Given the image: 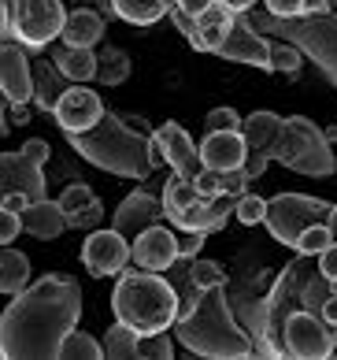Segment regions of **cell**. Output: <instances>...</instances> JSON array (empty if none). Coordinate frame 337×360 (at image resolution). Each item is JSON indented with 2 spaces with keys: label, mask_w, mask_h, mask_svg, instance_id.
<instances>
[{
  "label": "cell",
  "mask_w": 337,
  "mask_h": 360,
  "mask_svg": "<svg viewBox=\"0 0 337 360\" xmlns=\"http://www.w3.org/2000/svg\"><path fill=\"white\" fill-rule=\"evenodd\" d=\"M82 319V286L71 275H41L8 301L0 316V356L8 360H52L63 338Z\"/></svg>",
  "instance_id": "1"
},
{
  "label": "cell",
  "mask_w": 337,
  "mask_h": 360,
  "mask_svg": "<svg viewBox=\"0 0 337 360\" xmlns=\"http://www.w3.org/2000/svg\"><path fill=\"white\" fill-rule=\"evenodd\" d=\"M182 309L178 323H174V338H178L193 356H252L256 342L226 301L223 286H197L193 275L182 283Z\"/></svg>",
  "instance_id": "2"
},
{
  "label": "cell",
  "mask_w": 337,
  "mask_h": 360,
  "mask_svg": "<svg viewBox=\"0 0 337 360\" xmlns=\"http://www.w3.org/2000/svg\"><path fill=\"white\" fill-rule=\"evenodd\" d=\"M71 149L97 164L107 175L119 179H148L156 171L152 164V130H148L138 115H119V112H104V119L89 130L67 134Z\"/></svg>",
  "instance_id": "3"
},
{
  "label": "cell",
  "mask_w": 337,
  "mask_h": 360,
  "mask_svg": "<svg viewBox=\"0 0 337 360\" xmlns=\"http://www.w3.org/2000/svg\"><path fill=\"white\" fill-rule=\"evenodd\" d=\"M182 293L164 271H145L133 268L115 275L112 290V312L119 323H130L138 335H156L178 323Z\"/></svg>",
  "instance_id": "4"
},
{
  "label": "cell",
  "mask_w": 337,
  "mask_h": 360,
  "mask_svg": "<svg viewBox=\"0 0 337 360\" xmlns=\"http://www.w3.org/2000/svg\"><path fill=\"white\" fill-rule=\"evenodd\" d=\"M164 208H167V219L178 226V231H200V234H215L223 231L226 219L234 216L237 208V197L234 193H223V197H204L197 190L193 179H182V175H171L164 182Z\"/></svg>",
  "instance_id": "5"
},
{
  "label": "cell",
  "mask_w": 337,
  "mask_h": 360,
  "mask_svg": "<svg viewBox=\"0 0 337 360\" xmlns=\"http://www.w3.org/2000/svg\"><path fill=\"white\" fill-rule=\"evenodd\" d=\"M275 160L282 167L296 171V175H308V179H330L337 171V156L330 149L326 130H319L312 119H304V115L286 119V130H282V138H278Z\"/></svg>",
  "instance_id": "6"
},
{
  "label": "cell",
  "mask_w": 337,
  "mask_h": 360,
  "mask_svg": "<svg viewBox=\"0 0 337 360\" xmlns=\"http://www.w3.org/2000/svg\"><path fill=\"white\" fill-rule=\"evenodd\" d=\"M330 201L322 197H308V193H278L267 201V219L263 226L271 231V238L278 245H289L296 249L300 245V234L315 223H326L330 219Z\"/></svg>",
  "instance_id": "7"
},
{
  "label": "cell",
  "mask_w": 337,
  "mask_h": 360,
  "mask_svg": "<svg viewBox=\"0 0 337 360\" xmlns=\"http://www.w3.org/2000/svg\"><path fill=\"white\" fill-rule=\"evenodd\" d=\"M45 160H48V141L45 138H30L15 153L0 156V179H4V193L19 190L30 201H41L45 197Z\"/></svg>",
  "instance_id": "8"
},
{
  "label": "cell",
  "mask_w": 337,
  "mask_h": 360,
  "mask_svg": "<svg viewBox=\"0 0 337 360\" xmlns=\"http://www.w3.org/2000/svg\"><path fill=\"white\" fill-rule=\"evenodd\" d=\"M333 338H337V330L315 309H296L286 319V349H289V356L326 360L333 353Z\"/></svg>",
  "instance_id": "9"
},
{
  "label": "cell",
  "mask_w": 337,
  "mask_h": 360,
  "mask_svg": "<svg viewBox=\"0 0 337 360\" xmlns=\"http://www.w3.org/2000/svg\"><path fill=\"white\" fill-rule=\"evenodd\" d=\"M67 11L60 0H19V22H15V41L26 49H45L63 34Z\"/></svg>",
  "instance_id": "10"
},
{
  "label": "cell",
  "mask_w": 337,
  "mask_h": 360,
  "mask_svg": "<svg viewBox=\"0 0 337 360\" xmlns=\"http://www.w3.org/2000/svg\"><path fill=\"white\" fill-rule=\"evenodd\" d=\"M130 260H133V242L126 234H119L115 226H97V231H89L86 245H82V264H86L89 275H97V278L123 275Z\"/></svg>",
  "instance_id": "11"
},
{
  "label": "cell",
  "mask_w": 337,
  "mask_h": 360,
  "mask_svg": "<svg viewBox=\"0 0 337 360\" xmlns=\"http://www.w3.org/2000/svg\"><path fill=\"white\" fill-rule=\"evenodd\" d=\"M289 37L296 45L312 49V56H319V63L326 68L333 78H337V19L326 15H300V19H282Z\"/></svg>",
  "instance_id": "12"
},
{
  "label": "cell",
  "mask_w": 337,
  "mask_h": 360,
  "mask_svg": "<svg viewBox=\"0 0 337 360\" xmlns=\"http://www.w3.org/2000/svg\"><path fill=\"white\" fill-rule=\"evenodd\" d=\"M219 60H230V63H249V68H260V71H275V45L260 37L249 26V19H237L226 34V41L215 49Z\"/></svg>",
  "instance_id": "13"
},
{
  "label": "cell",
  "mask_w": 337,
  "mask_h": 360,
  "mask_svg": "<svg viewBox=\"0 0 337 360\" xmlns=\"http://www.w3.org/2000/svg\"><path fill=\"white\" fill-rule=\"evenodd\" d=\"M104 101H100V93L97 89H86V86H71V89H63V97L56 104V127L63 130V134H78V130H89V127H97L100 119H104Z\"/></svg>",
  "instance_id": "14"
},
{
  "label": "cell",
  "mask_w": 337,
  "mask_h": 360,
  "mask_svg": "<svg viewBox=\"0 0 337 360\" xmlns=\"http://www.w3.org/2000/svg\"><path fill=\"white\" fill-rule=\"evenodd\" d=\"M152 141L164 149L167 156V167L182 179H197L204 171V160H200V145L190 138V130L178 127V123H159L152 130Z\"/></svg>",
  "instance_id": "15"
},
{
  "label": "cell",
  "mask_w": 337,
  "mask_h": 360,
  "mask_svg": "<svg viewBox=\"0 0 337 360\" xmlns=\"http://www.w3.org/2000/svg\"><path fill=\"white\" fill-rule=\"evenodd\" d=\"M22 49L26 45H19V41L0 45V89H4V104H30L37 93L30 56Z\"/></svg>",
  "instance_id": "16"
},
{
  "label": "cell",
  "mask_w": 337,
  "mask_h": 360,
  "mask_svg": "<svg viewBox=\"0 0 337 360\" xmlns=\"http://www.w3.org/2000/svg\"><path fill=\"white\" fill-rule=\"evenodd\" d=\"M159 219H167V208H164V197H152L148 190H133L123 205L115 208L112 226L119 234H126L130 242L138 234H145L148 226H156Z\"/></svg>",
  "instance_id": "17"
},
{
  "label": "cell",
  "mask_w": 337,
  "mask_h": 360,
  "mask_svg": "<svg viewBox=\"0 0 337 360\" xmlns=\"http://www.w3.org/2000/svg\"><path fill=\"white\" fill-rule=\"evenodd\" d=\"M174 260H178V234H174L171 226L156 223V226H148L145 234L133 238V268L171 271Z\"/></svg>",
  "instance_id": "18"
},
{
  "label": "cell",
  "mask_w": 337,
  "mask_h": 360,
  "mask_svg": "<svg viewBox=\"0 0 337 360\" xmlns=\"http://www.w3.org/2000/svg\"><path fill=\"white\" fill-rule=\"evenodd\" d=\"M245 156H249V141L241 130H211L200 141V160H204V167L215 171H241Z\"/></svg>",
  "instance_id": "19"
},
{
  "label": "cell",
  "mask_w": 337,
  "mask_h": 360,
  "mask_svg": "<svg viewBox=\"0 0 337 360\" xmlns=\"http://www.w3.org/2000/svg\"><path fill=\"white\" fill-rule=\"evenodd\" d=\"M56 201H60L63 212H67V223L78 226V231H97V226H100L104 205H100V197L93 193L86 182H71V186H67V190L56 197Z\"/></svg>",
  "instance_id": "20"
},
{
  "label": "cell",
  "mask_w": 337,
  "mask_h": 360,
  "mask_svg": "<svg viewBox=\"0 0 337 360\" xmlns=\"http://www.w3.org/2000/svg\"><path fill=\"white\" fill-rule=\"evenodd\" d=\"M234 22H237V11L226 4V0H215L208 11H200V15H197V37L190 45L197 52H215L226 41V34H230Z\"/></svg>",
  "instance_id": "21"
},
{
  "label": "cell",
  "mask_w": 337,
  "mask_h": 360,
  "mask_svg": "<svg viewBox=\"0 0 337 360\" xmlns=\"http://www.w3.org/2000/svg\"><path fill=\"white\" fill-rule=\"evenodd\" d=\"M22 226L26 234L37 238V242H52V238H60L67 226V212L60 201H48V197H41V201H34L30 208L22 212Z\"/></svg>",
  "instance_id": "22"
},
{
  "label": "cell",
  "mask_w": 337,
  "mask_h": 360,
  "mask_svg": "<svg viewBox=\"0 0 337 360\" xmlns=\"http://www.w3.org/2000/svg\"><path fill=\"white\" fill-rule=\"evenodd\" d=\"M52 60H56V68H60V75L67 78V82H78V86L93 82L97 71H100V52H93V49L60 45L56 52H52Z\"/></svg>",
  "instance_id": "23"
},
{
  "label": "cell",
  "mask_w": 337,
  "mask_h": 360,
  "mask_svg": "<svg viewBox=\"0 0 337 360\" xmlns=\"http://www.w3.org/2000/svg\"><path fill=\"white\" fill-rule=\"evenodd\" d=\"M282 130H286V119L275 115V112H252V115L241 119V134H245V141L252 145V149H263L271 160H275Z\"/></svg>",
  "instance_id": "24"
},
{
  "label": "cell",
  "mask_w": 337,
  "mask_h": 360,
  "mask_svg": "<svg viewBox=\"0 0 337 360\" xmlns=\"http://www.w3.org/2000/svg\"><path fill=\"white\" fill-rule=\"evenodd\" d=\"M104 37V15L93 8H78L67 15V26L60 34L63 45H74V49H93Z\"/></svg>",
  "instance_id": "25"
},
{
  "label": "cell",
  "mask_w": 337,
  "mask_h": 360,
  "mask_svg": "<svg viewBox=\"0 0 337 360\" xmlns=\"http://www.w3.org/2000/svg\"><path fill=\"white\" fill-rule=\"evenodd\" d=\"M26 286H30V257L4 245V252H0V290H4L8 297H15Z\"/></svg>",
  "instance_id": "26"
},
{
  "label": "cell",
  "mask_w": 337,
  "mask_h": 360,
  "mask_svg": "<svg viewBox=\"0 0 337 360\" xmlns=\"http://www.w3.org/2000/svg\"><path fill=\"white\" fill-rule=\"evenodd\" d=\"M112 11L130 26H152L164 15H171L167 0H112Z\"/></svg>",
  "instance_id": "27"
},
{
  "label": "cell",
  "mask_w": 337,
  "mask_h": 360,
  "mask_svg": "<svg viewBox=\"0 0 337 360\" xmlns=\"http://www.w3.org/2000/svg\"><path fill=\"white\" fill-rule=\"evenodd\" d=\"M34 82H37L34 108H37V112H56V104H60V97H63V86H60V82H67V78L60 75V68H56V60L48 56V68L37 75Z\"/></svg>",
  "instance_id": "28"
},
{
  "label": "cell",
  "mask_w": 337,
  "mask_h": 360,
  "mask_svg": "<svg viewBox=\"0 0 337 360\" xmlns=\"http://www.w3.org/2000/svg\"><path fill=\"white\" fill-rule=\"evenodd\" d=\"M138 345H141L138 330L115 319V327H107V335H104V356L107 360H130V356H138Z\"/></svg>",
  "instance_id": "29"
},
{
  "label": "cell",
  "mask_w": 337,
  "mask_h": 360,
  "mask_svg": "<svg viewBox=\"0 0 337 360\" xmlns=\"http://www.w3.org/2000/svg\"><path fill=\"white\" fill-rule=\"evenodd\" d=\"M97 78L104 86H123L126 78H130V56L123 49H100V71H97Z\"/></svg>",
  "instance_id": "30"
},
{
  "label": "cell",
  "mask_w": 337,
  "mask_h": 360,
  "mask_svg": "<svg viewBox=\"0 0 337 360\" xmlns=\"http://www.w3.org/2000/svg\"><path fill=\"white\" fill-rule=\"evenodd\" d=\"M60 356L63 360H100L104 356V342H97L93 335H86V330H71V335L63 338V349H60Z\"/></svg>",
  "instance_id": "31"
},
{
  "label": "cell",
  "mask_w": 337,
  "mask_h": 360,
  "mask_svg": "<svg viewBox=\"0 0 337 360\" xmlns=\"http://www.w3.org/2000/svg\"><path fill=\"white\" fill-rule=\"evenodd\" d=\"M138 356H141V360H171V356H174V338L167 335V330H156V335H141Z\"/></svg>",
  "instance_id": "32"
},
{
  "label": "cell",
  "mask_w": 337,
  "mask_h": 360,
  "mask_svg": "<svg viewBox=\"0 0 337 360\" xmlns=\"http://www.w3.org/2000/svg\"><path fill=\"white\" fill-rule=\"evenodd\" d=\"M337 242L333 231L326 223H315V226H308V231L300 234V245H296V252H304V257H319L322 249H330Z\"/></svg>",
  "instance_id": "33"
},
{
  "label": "cell",
  "mask_w": 337,
  "mask_h": 360,
  "mask_svg": "<svg viewBox=\"0 0 337 360\" xmlns=\"http://www.w3.org/2000/svg\"><path fill=\"white\" fill-rule=\"evenodd\" d=\"M234 216L245 223V226H256V223L267 219V201H263V197H256V193H241Z\"/></svg>",
  "instance_id": "34"
},
{
  "label": "cell",
  "mask_w": 337,
  "mask_h": 360,
  "mask_svg": "<svg viewBox=\"0 0 337 360\" xmlns=\"http://www.w3.org/2000/svg\"><path fill=\"white\" fill-rule=\"evenodd\" d=\"M190 275H193V283L197 286H226V268L219 260H193V268H190Z\"/></svg>",
  "instance_id": "35"
},
{
  "label": "cell",
  "mask_w": 337,
  "mask_h": 360,
  "mask_svg": "<svg viewBox=\"0 0 337 360\" xmlns=\"http://www.w3.org/2000/svg\"><path fill=\"white\" fill-rule=\"evenodd\" d=\"M241 119L245 115H237L234 108H211L204 115V130L211 134V130H241Z\"/></svg>",
  "instance_id": "36"
},
{
  "label": "cell",
  "mask_w": 337,
  "mask_h": 360,
  "mask_svg": "<svg viewBox=\"0 0 337 360\" xmlns=\"http://www.w3.org/2000/svg\"><path fill=\"white\" fill-rule=\"evenodd\" d=\"M300 63H304V56H300V49H296V45H275V71L296 75V71H300Z\"/></svg>",
  "instance_id": "37"
},
{
  "label": "cell",
  "mask_w": 337,
  "mask_h": 360,
  "mask_svg": "<svg viewBox=\"0 0 337 360\" xmlns=\"http://www.w3.org/2000/svg\"><path fill=\"white\" fill-rule=\"evenodd\" d=\"M22 231H26V226H22V212L0 208V245H11Z\"/></svg>",
  "instance_id": "38"
},
{
  "label": "cell",
  "mask_w": 337,
  "mask_h": 360,
  "mask_svg": "<svg viewBox=\"0 0 337 360\" xmlns=\"http://www.w3.org/2000/svg\"><path fill=\"white\" fill-rule=\"evenodd\" d=\"M263 8L275 19H300L308 15V0H263Z\"/></svg>",
  "instance_id": "39"
},
{
  "label": "cell",
  "mask_w": 337,
  "mask_h": 360,
  "mask_svg": "<svg viewBox=\"0 0 337 360\" xmlns=\"http://www.w3.org/2000/svg\"><path fill=\"white\" fill-rule=\"evenodd\" d=\"M15 22H19V0H0V34H4V41H15Z\"/></svg>",
  "instance_id": "40"
},
{
  "label": "cell",
  "mask_w": 337,
  "mask_h": 360,
  "mask_svg": "<svg viewBox=\"0 0 337 360\" xmlns=\"http://www.w3.org/2000/svg\"><path fill=\"white\" fill-rule=\"evenodd\" d=\"M204 238L208 234H200V231H182L178 234V257L182 260H193L200 249H204Z\"/></svg>",
  "instance_id": "41"
},
{
  "label": "cell",
  "mask_w": 337,
  "mask_h": 360,
  "mask_svg": "<svg viewBox=\"0 0 337 360\" xmlns=\"http://www.w3.org/2000/svg\"><path fill=\"white\" fill-rule=\"evenodd\" d=\"M267 164H271V156H267L263 149H252V145H249V156H245V167H241V171H245L249 182H252V179H263Z\"/></svg>",
  "instance_id": "42"
},
{
  "label": "cell",
  "mask_w": 337,
  "mask_h": 360,
  "mask_svg": "<svg viewBox=\"0 0 337 360\" xmlns=\"http://www.w3.org/2000/svg\"><path fill=\"white\" fill-rule=\"evenodd\" d=\"M171 19H174V26L182 30V37H185V41H193V37H197V19L190 15V11H182V8H171Z\"/></svg>",
  "instance_id": "43"
},
{
  "label": "cell",
  "mask_w": 337,
  "mask_h": 360,
  "mask_svg": "<svg viewBox=\"0 0 337 360\" xmlns=\"http://www.w3.org/2000/svg\"><path fill=\"white\" fill-rule=\"evenodd\" d=\"M319 271L337 286V242H333L330 249H322V252H319Z\"/></svg>",
  "instance_id": "44"
},
{
  "label": "cell",
  "mask_w": 337,
  "mask_h": 360,
  "mask_svg": "<svg viewBox=\"0 0 337 360\" xmlns=\"http://www.w3.org/2000/svg\"><path fill=\"white\" fill-rule=\"evenodd\" d=\"M30 205H34V201H30L26 193H19V190H8L4 201H0V208H11V212H26Z\"/></svg>",
  "instance_id": "45"
},
{
  "label": "cell",
  "mask_w": 337,
  "mask_h": 360,
  "mask_svg": "<svg viewBox=\"0 0 337 360\" xmlns=\"http://www.w3.org/2000/svg\"><path fill=\"white\" fill-rule=\"evenodd\" d=\"M211 4H215V0H182V4H178V8H182V11H190V15L197 19V15H200V11H208Z\"/></svg>",
  "instance_id": "46"
},
{
  "label": "cell",
  "mask_w": 337,
  "mask_h": 360,
  "mask_svg": "<svg viewBox=\"0 0 337 360\" xmlns=\"http://www.w3.org/2000/svg\"><path fill=\"white\" fill-rule=\"evenodd\" d=\"M322 319H326V323L337 330V293H330L326 304H322Z\"/></svg>",
  "instance_id": "47"
},
{
  "label": "cell",
  "mask_w": 337,
  "mask_h": 360,
  "mask_svg": "<svg viewBox=\"0 0 337 360\" xmlns=\"http://www.w3.org/2000/svg\"><path fill=\"white\" fill-rule=\"evenodd\" d=\"M226 4H230V8L237 11V15H249V11H252L256 4H260V0H226Z\"/></svg>",
  "instance_id": "48"
},
{
  "label": "cell",
  "mask_w": 337,
  "mask_h": 360,
  "mask_svg": "<svg viewBox=\"0 0 337 360\" xmlns=\"http://www.w3.org/2000/svg\"><path fill=\"white\" fill-rule=\"evenodd\" d=\"M330 0H308V15H326Z\"/></svg>",
  "instance_id": "49"
},
{
  "label": "cell",
  "mask_w": 337,
  "mask_h": 360,
  "mask_svg": "<svg viewBox=\"0 0 337 360\" xmlns=\"http://www.w3.org/2000/svg\"><path fill=\"white\" fill-rule=\"evenodd\" d=\"M326 226H330V231H333V238H337V205L330 208V219H326Z\"/></svg>",
  "instance_id": "50"
},
{
  "label": "cell",
  "mask_w": 337,
  "mask_h": 360,
  "mask_svg": "<svg viewBox=\"0 0 337 360\" xmlns=\"http://www.w3.org/2000/svg\"><path fill=\"white\" fill-rule=\"evenodd\" d=\"M182 4V0H167V8H178Z\"/></svg>",
  "instance_id": "51"
}]
</instances>
